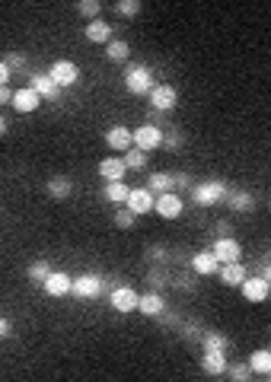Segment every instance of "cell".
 I'll list each match as a JSON object with an SVG mask.
<instances>
[{"label": "cell", "mask_w": 271, "mask_h": 382, "mask_svg": "<svg viewBox=\"0 0 271 382\" xmlns=\"http://www.w3.org/2000/svg\"><path fill=\"white\" fill-rule=\"evenodd\" d=\"M29 86H36L45 102H61V99H64V86H61L52 74H38V70L29 74Z\"/></svg>", "instance_id": "cell-7"}, {"label": "cell", "mask_w": 271, "mask_h": 382, "mask_svg": "<svg viewBox=\"0 0 271 382\" xmlns=\"http://www.w3.org/2000/svg\"><path fill=\"white\" fill-rule=\"evenodd\" d=\"M182 143H185V141H182V134H179V131H166V141H163V147H166V150H179Z\"/></svg>", "instance_id": "cell-35"}, {"label": "cell", "mask_w": 271, "mask_h": 382, "mask_svg": "<svg viewBox=\"0 0 271 382\" xmlns=\"http://www.w3.org/2000/svg\"><path fill=\"white\" fill-rule=\"evenodd\" d=\"M268 207H271V204H268Z\"/></svg>", "instance_id": "cell-45"}, {"label": "cell", "mask_w": 271, "mask_h": 382, "mask_svg": "<svg viewBox=\"0 0 271 382\" xmlns=\"http://www.w3.org/2000/svg\"><path fill=\"white\" fill-rule=\"evenodd\" d=\"M109 306H112L115 312H121V315L137 312V306H141V293H137L134 287H112V290H109Z\"/></svg>", "instance_id": "cell-5"}, {"label": "cell", "mask_w": 271, "mask_h": 382, "mask_svg": "<svg viewBox=\"0 0 271 382\" xmlns=\"http://www.w3.org/2000/svg\"><path fill=\"white\" fill-rule=\"evenodd\" d=\"M106 58L112 61V64H128V58H131V45L125 42V38H112L106 45Z\"/></svg>", "instance_id": "cell-27"}, {"label": "cell", "mask_w": 271, "mask_h": 382, "mask_svg": "<svg viewBox=\"0 0 271 382\" xmlns=\"http://www.w3.org/2000/svg\"><path fill=\"white\" fill-rule=\"evenodd\" d=\"M106 147L115 153H128L131 147H134V131L125 125H112L106 131Z\"/></svg>", "instance_id": "cell-11"}, {"label": "cell", "mask_w": 271, "mask_h": 382, "mask_svg": "<svg viewBox=\"0 0 271 382\" xmlns=\"http://www.w3.org/2000/svg\"><path fill=\"white\" fill-rule=\"evenodd\" d=\"M109 290V280L102 274H77L74 278V296L80 300H99Z\"/></svg>", "instance_id": "cell-4"}, {"label": "cell", "mask_w": 271, "mask_h": 382, "mask_svg": "<svg viewBox=\"0 0 271 382\" xmlns=\"http://www.w3.org/2000/svg\"><path fill=\"white\" fill-rule=\"evenodd\" d=\"M147 188H150L153 195L179 191V188H176V175H173V173H150V175H147Z\"/></svg>", "instance_id": "cell-23"}, {"label": "cell", "mask_w": 271, "mask_h": 382, "mask_svg": "<svg viewBox=\"0 0 271 382\" xmlns=\"http://www.w3.org/2000/svg\"><path fill=\"white\" fill-rule=\"evenodd\" d=\"M153 70L147 64H125V90L131 96H150L153 93Z\"/></svg>", "instance_id": "cell-1"}, {"label": "cell", "mask_w": 271, "mask_h": 382, "mask_svg": "<svg viewBox=\"0 0 271 382\" xmlns=\"http://www.w3.org/2000/svg\"><path fill=\"white\" fill-rule=\"evenodd\" d=\"M137 312L147 315V319H153V315H163L166 312V300L160 290H150V293H141V306H137Z\"/></svg>", "instance_id": "cell-21"}, {"label": "cell", "mask_w": 271, "mask_h": 382, "mask_svg": "<svg viewBox=\"0 0 271 382\" xmlns=\"http://www.w3.org/2000/svg\"><path fill=\"white\" fill-rule=\"evenodd\" d=\"M226 195H230V185L220 179H211V182H198L192 185V201L198 207H214V204H224Z\"/></svg>", "instance_id": "cell-2"}, {"label": "cell", "mask_w": 271, "mask_h": 382, "mask_svg": "<svg viewBox=\"0 0 271 382\" xmlns=\"http://www.w3.org/2000/svg\"><path fill=\"white\" fill-rule=\"evenodd\" d=\"M163 141H166V127L153 125V121H144V125L134 127V147H141V150L153 153L163 147Z\"/></svg>", "instance_id": "cell-3"}, {"label": "cell", "mask_w": 271, "mask_h": 382, "mask_svg": "<svg viewBox=\"0 0 271 382\" xmlns=\"http://www.w3.org/2000/svg\"><path fill=\"white\" fill-rule=\"evenodd\" d=\"M13 328H10V319H0V337H10Z\"/></svg>", "instance_id": "cell-41"}, {"label": "cell", "mask_w": 271, "mask_h": 382, "mask_svg": "<svg viewBox=\"0 0 271 382\" xmlns=\"http://www.w3.org/2000/svg\"><path fill=\"white\" fill-rule=\"evenodd\" d=\"M115 13L125 16V19H134L141 13V0H115Z\"/></svg>", "instance_id": "cell-32"}, {"label": "cell", "mask_w": 271, "mask_h": 382, "mask_svg": "<svg viewBox=\"0 0 271 382\" xmlns=\"http://www.w3.org/2000/svg\"><path fill=\"white\" fill-rule=\"evenodd\" d=\"M48 195H52L54 201H68V198L74 195V179H68V175H54V179L48 182Z\"/></svg>", "instance_id": "cell-24"}, {"label": "cell", "mask_w": 271, "mask_h": 382, "mask_svg": "<svg viewBox=\"0 0 271 382\" xmlns=\"http://www.w3.org/2000/svg\"><path fill=\"white\" fill-rule=\"evenodd\" d=\"M268 347H271V341H268Z\"/></svg>", "instance_id": "cell-44"}, {"label": "cell", "mask_w": 271, "mask_h": 382, "mask_svg": "<svg viewBox=\"0 0 271 382\" xmlns=\"http://www.w3.org/2000/svg\"><path fill=\"white\" fill-rule=\"evenodd\" d=\"M10 80H13V67H10V61L3 58V61H0V86L10 83Z\"/></svg>", "instance_id": "cell-37"}, {"label": "cell", "mask_w": 271, "mask_h": 382, "mask_svg": "<svg viewBox=\"0 0 271 382\" xmlns=\"http://www.w3.org/2000/svg\"><path fill=\"white\" fill-rule=\"evenodd\" d=\"M147 280H150V287H157V290H160V287L166 284V274H163V271H150V278H147Z\"/></svg>", "instance_id": "cell-39"}, {"label": "cell", "mask_w": 271, "mask_h": 382, "mask_svg": "<svg viewBox=\"0 0 271 382\" xmlns=\"http://www.w3.org/2000/svg\"><path fill=\"white\" fill-rule=\"evenodd\" d=\"M102 195H106V201H112V204H128V195H131V188H128V182L121 179V182H106V188H102Z\"/></svg>", "instance_id": "cell-25"}, {"label": "cell", "mask_w": 271, "mask_h": 382, "mask_svg": "<svg viewBox=\"0 0 271 382\" xmlns=\"http://www.w3.org/2000/svg\"><path fill=\"white\" fill-rule=\"evenodd\" d=\"M220 284L224 287H242V280L249 278V271H246V264L242 262H226V264H220Z\"/></svg>", "instance_id": "cell-20"}, {"label": "cell", "mask_w": 271, "mask_h": 382, "mask_svg": "<svg viewBox=\"0 0 271 382\" xmlns=\"http://www.w3.org/2000/svg\"><path fill=\"white\" fill-rule=\"evenodd\" d=\"M134 220H137V214L128 204H121V207L115 210V226H118V230H134Z\"/></svg>", "instance_id": "cell-30"}, {"label": "cell", "mask_w": 271, "mask_h": 382, "mask_svg": "<svg viewBox=\"0 0 271 382\" xmlns=\"http://www.w3.org/2000/svg\"><path fill=\"white\" fill-rule=\"evenodd\" d=\"M249 367L256 369V376H271V347H258L249 353Z\"/></svg>", "instance_id": "cell-26"}, {"label": "cell", "mask_w": 271, "mask_h": 382, "mask_svg": "<svg viewBox=\"0 0 271 382\" xmlns=\"http://www.w3.org/2000/svg\"><path fill=\"white\" fill-rule=\"evenodd\" d=\"M147 102H150V109H157V112H173L176 105H179V90H176L173 83H157L153 93L147 96Z\"/></svg>", "instance_id": "cell-6"}, {"label": "cell", "mask_w": 271, "mask_h": 382, "mask_svg": "<svg viewBox=\"0 0 271 382\" xmlns=\"http://www.w3.org/2000/svg\"><path fill=\"white\" fill-rule=\"evenodd\" d=\"M42 290L48 293V296H54V300H61V296H70L74 293V278H70L68 271H52V278L45 280V287Z\"/></svg>", "instance_id": "cell-17"}, {"label": "cell", "mask_w": 271, "mask_h": 382, "mask_svg": "<svg viewBox=\"0 0 271 382\" xmlns=\"http://www.w3.org/2000/svg\"><path fill=\"white\" fill-rule=\"evenodd\" d=\"M258 274H262V278H265V280H268V284H271V262H268V264H265V268H262V271H258Z\"/></svg>", "instance_id": "cell-43"}, {"label": "cell", "mask_w": 271, "mask_h": 382, "mask_svg": "<svg viewBox=\"0 0 271 382\" xmlns=\"http://www.w3.org/2000/svg\"><path fill=\"white\" fill-rule=\"evenodd\" d=\"M201 369H204L208 376H224L226 369H230L226 351H220V347H204V353H201Z\"/></svg>", "instance_id": "cell-13"}, {"label": "cell", "mask_w": 271, "mask_h": 382, "mask_svg": "<svg viewBox=\"0 0 271 382\" xmlns=\"http://www.w3.org/2000/svg\"><path fill=\"white\" fill-rule=\"evenodd\" d=\"M176 188H179V191L192 188V175H189V173H176Z\"/></svg>", "instance_id": "cell-38"}, {"label": "cell", "mask_w": 271, "mask_h": 382, "mask_svg": "<svg viewBox=\"0 0 271 382\" xmlns=\"http://www.w3.org/2000/svg\"><path fill=\"white\" fill-rule=\"evenodd\" d=\"M48 74H52L54 80H58L61 86H64V90H70V86H77V83H80V67H77L74 61H68V58L54 61Z\"/></svg>", "instance_id": "cell-14"}, {"label": "cell", "mask_w": 271, "mask_h": 382, "mask_svg": "<svg viewBox=\"0 0 271 382\" xmlns=\"http://www.w3.org/2000/svg\"><path fill=\"white\" fill-rule=\"evenodd\" d=\"M226 373H230V379H233V382H249L252 376H256V369L249 367V360H246V363H233Z\"/></svg>", "instance_id": "cell-33"}, {"label": "cell", "mask_w": 271, "mask_h": 382, "mask_svg": "<svg viewBox=\"0 0 271 382\" xmlns=\"http://www.w3.org/2000/svg\"><path fill=\"white\" fill-rule=\"evenodd\" d=\"M201 344H204V347H220V351H230V337L220 335V331H208Z\"/></svg>", "instance_id": "cell-34"}, {"label": "cell", "mask_w": 271, "mask_h": 382, "mask_svg": "<svg viewBox=\"0 0 271 382\" xmlns=\"http://www.w3.org/2000/svg\"><path fill=\"white\" fill-rule=\"evenodd\" d=\"M7 131H10V118L7 115H0V134H7Z\"/></svg>", "instance_id": "cell-42"}, {"label": "cell", "mask_w": 271, "mask_h": 382, "mask_svg": "<svg viewBox=\"0 0 271 382\" xmlns=\"http://www.w3.org/2000/svg\"><path fill=\"white\" fill-rule=\"evenodd\" d=\"M13 96H16V90L10 83H3V86H0V105H13Z\"/></svg>", "instance_id": "cell-36"}, {"label": "cell", "mask_w": 271, "mask_h": 382, "mask_svg": "<svg viewBox=\"0 0 271 382\" xmlns=\"http://www.w3.org/2000/svg\"><path fill=\"white\" fill-rule=\"evenodd\" d=\"M83 35H86V42H93V45H102L106 48L109 42H112V26L102 19V16H96V19H86V26H83Z\"/></svg>", "instance_id": "cell-15"}, {"label": "cell", "mask_w": 271, "mask_h": 382, "mask_svg": "<svg viewBox=\"0 0 271 382\" xmlns=\"http://www.w3.org/2000/svg\"><path fill=\"white\" fill-rule=\"evenodd\" d=\"M10 67H13V70H23V74H26V61L23 58H20V54H10Z\"/></svg>", "instance_id": "cell-40"}, {"label": "cell", "mask_w": 271, "mask_h": 382, "mask_svg": "<svg viewBox=\"0 0 271 382\" xmlns=\"http://www.w3.org/2000/svg\"><path fill=\"white\" fill-rule=\"evenodd\" d=\"M192 271L198 278H214L220 274V258L214 255V248H201V252L192 255Z\"/></svg>", "instance_id": "cell-10"}, {"label": "cell", "mask_w": 271, "mask_h": 382, "mask_svg": "<svg viewBox=\"0 0 271 382\" xmlns=\"http://www.w3.org/2000/svg\"><path fill=\"white\" fill-rule=\"evenodd\" d=\"M226 207L233 210V214H249V210L256 207V195H249V191H240V188H230V195H226Z\"/></svg>", "instance_id": "cell-22"}, {"label": "cell", "mask_w": 271, "mask_h": 382, "mask_svg": "<svg viewBox=\"0 0 271 382\" xmlns=\"http://www.w3.org/2000/svg\"><path fill=\"white\" fill-rule=\"evenodd\" d=\"M182 210H185V201H182L179 191H166V195H157V207H153V214L163 220H176L182 217Z\"/></svg>", "instance_id": "cell-9"}, {"label": "cell", "mask_w": 271, "mask_h": 382, "mask_svg": "<svg viewBox=\"0 0 271 382\" xmlns=\"http://www.w3.org/2000/svg\"><path fill=\"white\" fill-rule=\"evenodd\" d=\"M214 255L220 258V264H226V262H242V246H240V239H233V236H220L217 242H214Z\"/></svg>", "instance_id": "cell-19"}, {"label": "cell", "mask_w": 271, "mask_h": 382, "mask_svg": "<svg viewBox=\"0 0 271 382\" xmlns=\"http://www.w3.org/2000/svg\"><path fill=\"white\" fill-rule=\"evenodd\" d=\"M42 102H45V99H42V93H38L36 86H23V90H16L13 105H10V109H13V112H20V115H32Z\"/></svg>", "instance_id": "cell-12"}, {"label": "cell", "mask_w": 271, "mask_h": 382, "mask_svg": "<svg viewBox=\"0 0 271 382\" xmlns=\"http://www.w3.org/2000/svg\"><path fill=\"white\" fill-rule=\"evenodd\" d=\"M128 207L134 210L137 217H144V214H153V207H157V195H153L147 185H144V188H131Z\"/></svg>", "instance_id": "cell-16"}, {"label": "cell", "mask_w": 271, "mask_h": 382, "mask_svg": "<svg viewBox=\"0 0 271 382\" xmlns=\"http://www.w3.org/2000/svg\"><path fill=\"white\" fill-rule=\"evenodd\" d=\"M128 173H131V169H128V163H125V157H106V159H99V179L121 182Z\"/></svg>", "instance_id": "cell-18"}, {"label": "cell", "mask_w": 271, "mask_h": 382, "mask_svg": "<svg viewBox=\"0 0 271 382\" xmlns=\"http://www.w3.org/2000/svg\"><path fill=\"white\" fill-rule=\"evenodd\" d=\"M52 262H32L29 264V271H26V278H29V284H36V287H45V280L52 278Z\"/></svg>", "instance_id": "cell-28"}, {"label": "cell", "mask_w": 271, "mask_h": 382, "mask_svg": "<svg viewBox=\"0 0 271 382\" xmlns=\"http://www.w3.org/2000/svg\"><path fill=\"white\" fill-rule=\"evenodd\" d=\"M240 290H242V300H246V303H256V306L271 296V284L262 278V274H249V278L242 280Z\"/></svg>", "instance_id": "cell-8"}, {"label": "cell", "mask_w": 271, "mask_h": 382, "mask_svg": "<svg viewBox=\"0 0 271 382\" xmlns=\"http://www.w3.org/2000/svg\"><path fill=\"white\" fill-rule=\"evenodd\" d=\"M77 13L96 19V16H102V0H77Z\"/></svg>", "instance_id": "cell-31"}, {"label": "cell", "mask_w": 271, "mask_h": 382, "mask_svg": "<svg viewBox=\"0 0 271 382\" xmlns=\"http://www.w3.org/2000/svg\"><path fill=\"white\" fill-rule=\"evenodd\" d=\"M147 159H150V153L141 150V147H131V150L125 153V163H128L131 173H144V169H147Z\"/></svg>", "instance_id": "cell-29"}]
</instances>
